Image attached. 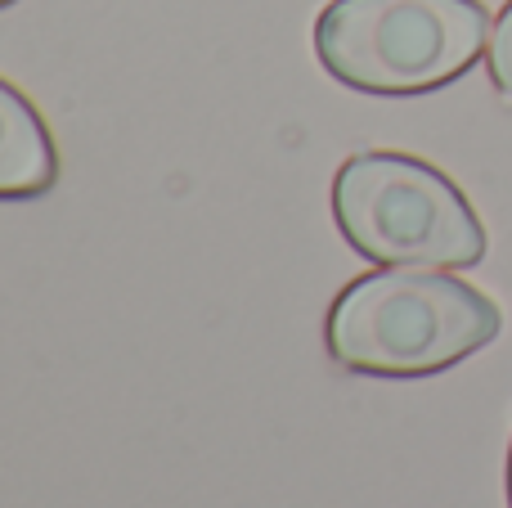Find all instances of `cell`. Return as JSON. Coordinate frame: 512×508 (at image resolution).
I'll return each instance as SVG.
<instances>
[{"label": "cell", "mask_w": 512, "mask_h": 508, "mask_svg": "<svg viewBox=\"0 0 512 508\" xmlns=\"http://www.w3.org/2000/svg\"><path fill=\"white\" fill-rule=\"evenodd\" d=\"M508 508H512V450H508Z\"/></svg>", "instance_id": "6"}, {"label": "cell", "mask_w": 512, "mask_h": 508, "mask_svg": "<svg viewBox=\"0 0 512 508\" xmlns=\"http://www.w3.org/2000/svg\"><path fill=\"white\" fill-rule=\"evenodd\" d=\"M5 5H14V0H0V9H5Z\"/></svg>", "instance_id": "7"}, {"label": "cell", "mask_w": 512, "mask_h": 508, "mask_svg": "<svg viewBox=\"0 0 512 508\" xmlns=\"http://www.w3.org/2000/svg\"><path fill=\"white\" fill-rule=\"evenodd\" d=\"M490 45L481 0H328L315 54L364 95H427L459 81Z\"/></svg>", "instance_id": "2"}, {"label": "cell", "mask_w": 512, "mask_h": 508, "mask_svg": "<svg viewBox=\"0 0 512 508\" xmlns=\"http://www.w3.org/2000/svg\"><path fill=\"white\" fill-rule=\"evenodd\" d=\"M486 68H490V81H495L499 95L512 99V0L504 5V14L495 18V27H490Z\"/></svg>", "instance_id": "5"}, {"label": "cell", "mask_w": 512, "mask_h": 508, "mask_svg": "<svg viewBox=\"0 0 512 508\" xmlns=\"http://www.w3.org/2000/svg\"><path fill=\"white\" fill-rule=\"evenodd\" d=\"M504 315L481 288L441 270L382 266L333 297L324 347L351 374L427 378L499 338Z\"/></svg>", "instance_id": "1"}, {"label": "cell", "mask_w": 512, "mask_h": 508, "mask_svg": "<svg viewBox=\"0 0 512 508\" xmlns=\"http://www.w3.org/2000/svg\"><path fill=\"white\" fill-rule=\"evenodd\" d=\"M333 221L378 266L468 270L486 257V230L463 189L409 153L369 149L346 158L333 180Z\"/></svg>", "instance_id": "3"}, {"label": "cell", "mask_w": 512, "mask_h": 508, "mask_svg": "<svg viewBox=\"0 0 512 508\" xmlns=\"http://www.w3.org/2000/svg\"><path fill=\"white\" fill-rule=\"evenodd\" d=\"M59 153L50 126L32 108L23 90L0 77V203H27L54 189Z\"/></svg>", "instance_id": "4"}]
</instances>
